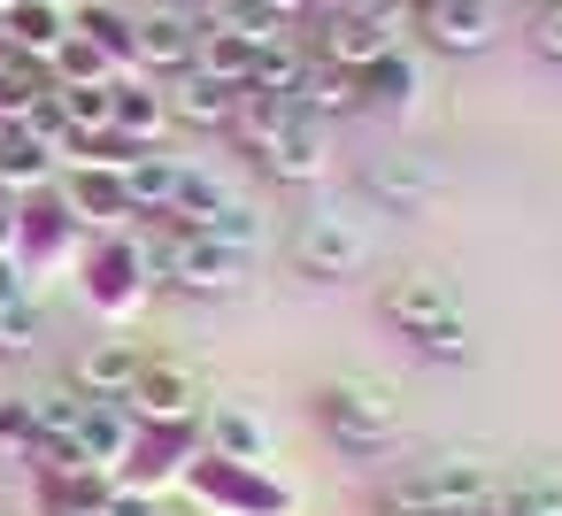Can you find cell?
Instances as JSON below:
<instances>
[{
  "mask_svg": "<svg viewBox=\"0 0 562 516\" xmlns=\"http://www.w3.org/2000/svg\"><path fill=\"white\" fill-rule=\"evenodd\" d=\"M416 32L439 55H485L501 40V0H431V9L416 16Z\"/></svg>",
  "mask_w": 562,
  "mask_h": 516,
  "instance_id": "cell-16",
  "label": "cell"
},
{
  "mask_svg": "<svg viewBox=\"0 0 562 516\" xmlns=\"http://www.w3.org/2000/svg\"><path fill=\"white\" fill-rule=\"evenodd\" d=\"M0 24H9V40H16V55L24 63H55L63 55V40H70V0H9L0 9Z\"/></svg>",
  "mask_w": 562,
  "mask_h": 516,
  "instance_id": "cell-20",
  "label": "cell"
},
{
  "mask_svg": "<svg viewBox=\"0 0 562 516\" xmlns=\"http://www.w3.org/2000/svg\"><path fill=\"white\" fill-rule=\"evenodd\" d=\"M55 186H63V201H70V216H78L86 232H132V224H139L132 178H124L116 162H86V155H70Z\"/></svg>",
  "mask_w": 562,
  "mask_h": 516,
  "instance_id": "cell-10",
  "label": "cell"
},
{
  "mask_svg": "<svg viewBox=\"0 0 562 516\" xmlns=\"http://www.w3.org/2000/svg\"><path fill=\"white\" fill-rule=\"evenodd\" d=\"M124 408H132V424H201V385H193V370L186 362H155L147 355V370L132 378V393H124Z\"/></svg>",
  "mask_w": 562,
  "mask_h": 516,
  "instance_id": "cell-14",
  "label": "cell"
},
{
  "mask_svg": "<svg viewBox=\"0 0 562 516\" xmlns=\"http://www.w3.org/2000/svg\"><path fill=\"white\" fill-rule=\"evenodd\" d=\"M0 255H16V201L0 209Z\"/></svg>",
  "mask_w": 562,
  "mask_h": 516,
  "instance_id": "cell-40",
  "label": "cell"
},
{
  "mask_svg": "<svg viewBox=\"0 0 562 516\" xmlns=\"http://www.w3.org/2000/svg\"><path fill=\"white\" fill-rule=\"evenodd\" d=\"M255 40L247 32H232V24H216V16H201V55H193V70L201 78H216V86H239L247 93V78H255Z\"/></svg>",
  "mask_w": 562,
  "mask_h": 516,
  "instance_id": "cell-25",
  "label": "cell"
},
{
  "mask_svg": "<svg viewBox=\"0 0 562 516\" xmlns=\"http://www.w3.org/2000/svg\"><path fill=\"white\" fill-rule=\"evenodd\" d=\"M70 24H78L116 70H139V47H132V16H124V9H109V0H70Z\"/></svg>",
  "mask_w": 562,
  "mask_h": 516,
  "instance_id": "cell-27",
  "label": "cell"
},
{
  "mask_svg": "<svg viewBox=\"0 0 562 516\" xmlns=\"http://www.w3.org/2000/svg\"><path fill=\"white\" fill-rule=\"evenodd\" d=\"M385 516H439V508H385Z\"/></svg>",
  "mask_w": 562,
  "mask_h": 516,
  "instance_id": "cell-43",
  "label": "cell"
},
{
  "mask_svg": "<svg viewBox=\"0 0 562 516\" xmlns=\"http://www.w3.org/2000/svg\"><path fill=\"white\" fill-rule=\"evenodd\" d=\"M539 516H562V508H539Z\"/></svg>",
  "mask_w": 562,
  "mask_h": 516,
  "instance_id": "cell-45",
  "label": "cell"
},
{
  "mask_svg": "<svg viewBox=\"0 0 562 516\" xmlns=\"http://www.w3.org/2000/svg\"><path fill=\"white\" fill-rule=\"evenodd\" d=\"M32 301V278H24V262L16 255H0V316H9V309H24Z\"/></svg>",
  "mask_w": 562,
  "mask_h": 516,
  "instance_id": "cell-36",
  "label": "cell"
},
{
  "mask_svg": "<svg viewBox=\"0 0 562 516\" xmlns=\"http://www.w3.org/2000/svg\"><path fill=\"white\" fill-rule=\"evenodd\" d=\"M178 170H186V162H178V155H162V147H147V155H132V170H124V178H132V201H139V216H155V224L170 216V193H178Z\"/></svg>",
  "mask_w": 562,
  "mask_h": 516,
  "instance_id": "cell-30",
  "label": "cell"
},
{
  "mask_svg": "<svg viewBox=\"0 0 562 516\" xmlns=\"http://www.w3.org/2000/svg\"><path fill=\"white\" fill-rule=\"evenodd\" d=\"M55 109H63L70 139H93V132H109V86H55Z\"/></svg>",
  "mask_w": 562,
  "mask_h": 516,
  "instance_id": "cell-33",
  "label": "cell"
},
{
  "mask_svg": "<svg viewBox=\"0 0 562 516\" xmlns=\"http://www.w3.org/2000/svg\"><path fill=\"white\" fill-rule=\"evenodd\" d=\"M493 462H477V455H431V462H416V470H401V478H385V493H378V508H439V516H477V508H493Z\"/></svg>",
  "mask_w": 562,
  "mask_h": 516,
  "instance_id": "cell-6",
  "label": "cell"
},
{
  "mask_svg": "<svg viewBox=\"0 0 562 516\" xmlns=\"http://www.w3.org/2000/svg\"><path fill=\"white\" fill-rule=\"evenodd\" d=\"M232 116H239V86H216L201 70H186L170 86V124H186V132H232Z\"/></svg>",
  "mask_w": 562,
  "mask_h": 516,
  "instance_id": "cell-23",
  "label": "cell"
},
{
  "mask_svg": "<svg viewBox=\"0 0 562 516\" xmlns=\"http://www.w3.org/2000/svg\"><path fill=\"white\" fill-rule=\"evenodd\" d=\"M355 86H362V109H378V116H408L416 93H424V70H416V55L385 47L370 70H355Z\"/></svg>",
  "mask_w": 562,
  "mask_h": 516,
  "instance_id": "cell-22",
  "label": "cell"
},
{
  "mask_svg": "<svg viewBox=\"0 0 562 516\" xmlns=\"http://www.w3.org/2000/svg\"><path fill=\"white\" fill-rule=\"evenodd\" d=\"M531 47H539L547 63H562V9H539V16H531Z\"/></svg>",
  "mask_w": 562,
  "mask_h": 516,
  "instance_id": "cell-37",
  "label": "cell"
},
{
  "mask_svg": "<svg viewBox=\"0 0 562 516\" xmlns=\"http://www.w3.org/2000/svg\"><path fill=\"white\" fill-rule=\"evenodd\" d=\"M78 293L101 324H132L155 293V255L139 232H93L78 247Z\"/></svg>",
  "mask_w": 562,
  "mask_h": 516,
  "instance_id": "cell-2",
  "label": "cell"
},
{
  "mask_svg": "<svg viewBox=\"0 0 562 516\" xmlns=\"http://www.w3.org/2000/svg\"><path fill=\"white\" fill-rule=\"evenodd\" d=\"M40 301H24V309H9V316H0V362H24L32 347H40Z\"/></svg>",
  "mask_w": 562,
  "mask_h": 516,
  "instance_id": "cell-35",
  "label": "cell"
},
{
  "mask_svg": "<svg viewBox=\"0 0 562 516\" xmlns=\"http://www.w3.org/2000/svg\"><path fill=\"white\" fill-rule=\"evenodd\" d=\"M224 201H232V186H224L209 162H186V170H178V193H170V216H162V224H186V232H193V224H209Z\"/></svg>",
  "mask_w": 562,
  "mask_h": 516,
  "instance_id": "cell-29",
  "label": "cell"
},
{
  "mask_svg": "<svg viewBox=\"0 0 562 516\" xmlns=\"http://www.w3.org/2000/svg\"><path fill=\"white\" fill-rule=\"evenodd\" d=\"M193 516H201V508H193Z\"/></svg>",
  "mask_w": 562,
  "mask_h": 516,
  "instance_id": "cell-47",
  "label": "cell"
},
{
  "mask_svg": "<svg viewBox=\"0 0 562 516\" xmlns=\"http://www.w3.org/2000/svg\"><path fill=\"white\" fill-rule=\"evenodd\" d=\"M193 232H209L216 247H239V255H262V209L247 201V193H232L209 224H193Z\"/></svg>",
  "mask_w": 562,
  "mask_h": 516,
  "instance_id": "cell-32",
  "label": "cell"
},
{
  "mask_svg": "<svg viewBox=\"0 0 562 516\" xmlns=\"http://www.w3.org/2000/svg\"><path fill=\"white\" fill-rule=\"evenodd\" d=\"M255 162H262L278 186H316V178L331 170V139H324V124H316V116H301V109L285 101V124L255 147Z\"/></svg>",
  "mask_w": 562,
  "mask_h": 516,
  "instance_id": "cell-13",
  "label": "cell"
},
{
  "mask_svg": "<svg viewBox=\"0 0 562 516\" xmlns=\"http://www.w3.org/2000/svg\"><path fill=\"white\" fill-rule=\"evenodd\" d=\"M531 9H562V0H531Z\"/></svg>",
  "mask_w": 562,
  "mask_h": 516,
  "instance_id": "cell-44",
  "label": "cell"
},
{
  "mask_svg": "<svg viewBox=\"0 0 562 516\" xmlns=\"http://www.w3.org/2000/svg\"><path fill=\"white\" fill-rule=\"evenodd\" d=\"M278 431L255 401H209L201 408V455H224V462H270Z\"/></svg>",
  "mask_w": 562,
  "mask_h": 516,
  "instance_id": "cell-15",
  "label": "cell"
},
{
  "mask_svg": "<svg viewBox=\"0 0 562 516\" xmlns=\"http://www.w3.org/2000/svg\"><path fill=\"white\" fill-rule=\"evenodd\" d=\"M439 186H447V170H439L431 155H416V147H385V155L362 162V193H370L385 216H424V209L439 201Z\"/></svg>",
  "mask_w": 562,
  "mask_h": 516,
  "instance_id": "cell-12",
  "label": "cell"
},
{
  "mask_svg": "<svg viewBox=\"0 0 562 516\" xmlns=\"http://www.w3.org/2000/svg\"><path fill=\"white\" fill-rule=\"evenodd\" d=\"M378 316H385L416 355H431V362H470V355H477V339H470V316H462L454 285H447V278H431V270L393 278V285L378 293Z\"/></svg>",
  "mask_w": 562,
  "mask_h": 516,
  "instance_id": "cell-1",
  "label": "cell"
},
{
  "mask_svg": "<svg viewBox=\"0 0 562 516\" xmlns=\"http://www.w3.org/2000/svg\"><path fill=\"white\" fill-rule=\"evenodd\" d=\"M316 424L339 455H378L401 431V393L385 378H331L316 385Z\"/></svg>",
  "mask_w": 562,
  "mask_h": 516,
  "instance_id": "cell-5",
  "label": "cell"
},
{
  "mask_svg": "<svg viewBox=\"0 0 562 516\" xmlns=\"http://www.w3.org/2000/svg\"><path fill=\"white\" fill-rule=\"evenodd\" d=\"M132 431H139V424H132L124 401H86V416H78V455L116 478V462L132 455Z\"/></svg>",
  "mask_w": 562,
  "mask_h": 516,
  "instance_id": "cell-24",
  "label": "cell"
},
{
  "mask_svg": "<svg viewBox=\"0 0 562 516\" xmlns=\"http://www.w3.org/2000/svg\"><path fill=\"white\" fill-rule=\"evenodd\" d=\"M109 124H116L132 147H162V139H170V93H162L147 70H132V78L109 86Z\"/></svg>",
  "mask_w": 562,
  "mask_h": 516,
  "instance_id": "cell-17",
  "label": "cell"
},
{
  "mask_svg": "<svg viewBox=\"0 0 562 516\" xmlns=\"http://www.w3.org/2000/svg\"><path fill=\"white\" fill-rule=\"evenodd\" d=\"M63 162H70V155H63L47 132H32V124H9V132H0V186H9L16 201L40 193V186H55Z\"/></svg>",
  "mask_w": 562,
  "mask_h": 516,
  "instance_id": "cell-19",
  "label": "cell"
},
{
  "mask_svg": "<svg viewBox=\"0 0 562 516\" xmlns=\"http://www.w3.org/2000/svg\"><path fill=\"white\" fill-rule=\"evenodd\" d=\"M132 47H139V70L147 78H186L193 55H201V16L186 0H147L132 16Z\"/></svg>",
  "mask_w": 562,
  "mask_h": 516,
  "instance_id": "cell-11",
  "label": "cell"
},
{
  "mask_svg": "<svg viewBox=\"0 0 562 516\" xmlns=\"http://www.w3.org/2000/svg\"><path fill=\"white\" fill-rule=\"evenodd\" d=\"M293 109L316 116V124H331V116H355V109H362V86H355V70H339V63H308V78L293 86Z\"/></svg>",
  "mask_w": 562,
  "mask_h": 516,
  "instance_id": "cell-26",
  "label": "cell"
},
{
  "mask_svg": "<svg viewBox=\"0 0 562 516\" xmlns=\"http://www.w3.org/2000/svg\"><path fill=\"white\" fill-rule=\"evenodd\" d=\"M385 47H401L385 24H370L362 9H324V40H316V63H339V70H370Z\"/></svg>",
  "mask_w": 562,
  "mask_h": 516,
  "instance_id": "cell-21",
  "label": "cell"
},
{
  "mask_svg": "<svg viewBox=\"0 0 562 516\" xmlns=\"http://www.w3.org/2000/svg\"><path fill=\"white\" fill-rule=\"evenodd\" d=\"M139 370H147V347H139V339H93V347H78L70 385H78L86 401H124Z\"/></svg>",
  "mask_w": 562,
  "mask_h": 516,
  "instance_id": "cell-18",
  "label": "cell"
},
{
  "mask_svg": "<svg viewBox=\"0 0 562 516\" xmlns=\"http://www.w3.org/2000/svg\"><path fill=\"white\" fill-rule=\"evenodd\" d=\"M47 516H101V508H86V501H47Z\"/></svg>",
  "mask_w": 562,
  "mask_h": 516,
  "instance_id": "cell-42",
  "label": "cell"
},
{
  "mask_svg": "<svg viewBox=\"0 0 562 516\" xmlns=\"http://www.w3.org/2000/svg\"><path fill=\"white\" fill-rule=\"evenodd\" d=\"M0 132H9V116H0Z\"/></svg>",
  "mask_w": 562,
  "mask_h": 516,
  "instance_id": "cell-46",
  "label": "cell"
},
{
  "mask_svg": "<svg viewBox=\"0 0 562 516\" xmlns=\"http://www.w3.org/2000/svg\"><path fill=\"white\" fill-rule=\"evenodd\" d=\"M86 239H93V232L70 216L63 186H40V193H24V201H16V262H24V278H32V285H40V278H55V270H70Z\"/></svg>",
  "mask_w": 562,
  "mask_h": 516,
  "instance_id": "cell-7",
  "label": "cell"
},
{
  "mask_svg": "<svg viewBox=\"0 0 562 516\" xmlns=\"http://www.w3.org/2000/svg\"><path fill=\"white\" fill-rule=\"evenodd\" d=\"M32 447H40V408L24 393L16 401L0 393V455H32Z\"/></svg>",
  "mask_w": 562,
  "mask_h": 516,
  "instance_id": "cell-34",
  "label": "cell"
},
{
  "mask_svg": "<svg viewBox=\"0 0 562 516\" xmlns=\"http://www.w3.org/2000/svg\"><path fill=\"white\" fill-rule=\"evenodd\" d=\"M308 47H301V32H278L262 55H255V78H247V93H278V101H293V86L308 78Z\"/></svg>",
  "mask_w": 562,
  "mask_h": 516,
  "instance_id": "cell-28",
  "label": "cell"
},
{
  "mask_svg": "<svg viewBox=\"0 0 562 516\" xmlns=\"http://www.w3.org/2000/svg\"><path fill=\"white\" fill-rule=\"evenodd\" d=\"M47 78H55V86H116V78H132V70H116V63L70 24V40H63V55L47 63Z\"/></svg>",
  "mask_w": 562,
  "mask_h": 516,
  "instance_id": "cell-31",
  "label": "cell"
},
{
  "mask_svg": "<svg viewBox=\"0 0 562 516\" xmlns=\"http://www.w3.org/2000/svg\"><path fill=\"white\" fill-rule=\"evenodd\" d=\"M147 255H155V285L193 293V301H224V293H239L247 270H255V255L216 247L209 232H186V224H162V232L147 239Z\"/></svg>",
  "mask_w": 562,
  "mask_h": 516,
  "instance_id": "cell-3",
  "label": "cell"
},
{
  "mask_svg": "<svg viewBox=\"0 0 562 516\" xmlns=\"http://www.w3.org/2000/svg\"><path fill=\"white\" fill-rule=\"evenodd\" d=\"M285 255H293V270H301V278L339 285V278H362V270H370V232H362L347 209H308V216L293 224Z\"/></svg>",
  "mask_w": 562,
  "mask_h": 516,
  "instance_id": "cell-8",
  "label": "cell"
},
{
  "mask_svg": "<svg viewBox=\"0 0 562 516\" xmlns=\"http://www.w3.org/2000/svg\"><path fill=\"white\" fill-rule=\"evenodd\" d=\"M193 462H201V424H139L132 431V455L116 462V485L162 501L170 485H186Z\"/></svg>",
  "mask_w": 562,
  "mask_h": 516,
  "instance_id": "cell-9",
  "label": "cell"
},
{
  "mask_svg": "<svg viewBox=\"0 0 562 516\" xmlns=\"http://www.w3.org/2000/svg\"><path fill=\"white\" fill-rule=\"evenodd\" d=\"M101 516H162V508H155V493H132V485H116V493L101 501Z\"/></svg>",
  "mask_w": 562,
  "mask_h": 516,
  "instance_id": "cell-38",
  "label": "cell"
},
{
  "mask_svg": "<svg viewBox=\"0 0 562 516\" xmlns=\"http://www.w3.org/2000/svg\"><path fill=\"white\" fill-rule=\"evenodd\" d=\"M186 493L201 516H301V493L270 470V462H224V455H201L186 470Z\"/></svg>",
  "mask_w": 562,
  "mask_h": 516,
  "instance_id": "cell-4",
  "label": "cell"
},
{
  "mask_svg": "<svg viewBox=\"0 0 562 516\" xmlns=\"http://www.w3.org/2000/svg\"><path fill=\"white\" fill-rule=\"evenodd\" d=\"M16 63H24V55H16V40H9V24H0V78H9Z\"/></svg>",
  "mask_w": 562,
  "mask_h": 516,
  "instance_id": "cell-41",
  "label": "cell"
},
{
  "mask_svg": "<svg viewBox=\"0 0 562 516\" xmlns=\"http://www.w3.org/2000/svg\"><path fill=\"white\" fill-rule=\"evenodd\" d=\"M262 9H270V16H278V24H285V32H293V24H301V16H308V9H316V0H262Z\"/></svg>",
  "mask_w": 562,
  "mask_h": 516,
  "instance_id": "cell-39",
  "label": "cell"
}]
</instances>
